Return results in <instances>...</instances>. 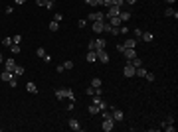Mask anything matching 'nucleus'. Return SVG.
I'll return each instance as SVG.
<instances>
[{
    "label": "nucleus",
    "mask_w": 178,
    "mask_h": 132,
    "mask_svg": "<svg viewBox=\"0 0 178 132\" xmlns=\"http://www.w3.org/2000/svg\"><path fill=\"white\" fill-rule=\"evenodd\" d=\"M97 59L101 63H109V55H107L105 49H97Z\"/></svg>",
    "instance_id": "obj_4"
},
{
    "label": "nucleus",
    "mask_w": 178,
    "mask_h": 132,
    "mask_svg": "<svg viewBox=\"0 0 178 132\" xmlns=\"http://www.w3.org/2000/svg\"><path fill=\"white\" fill-rule=\"evenodd\" d=\"M67 124H69V128H71V130H75V132L81 130V126H79V122L75 118H69V122H67Z\"/></svg>",
    "instance_id": "obj_10"
},
{
    "label": "nucleus",
    "mask_w": 178,
    "mask_h": 132,
    "mask_svg": "<svg viewBox=\"0 0 178 132\" xmlns=\"http://www.w3.org/2000/svg\"><path fill=\"white\" fill-rule=\"evenodd\" d=\"M123 46H125V49H129V47H135V46H137V40H135V38H129V40H127Z\"/></svg>",
    "instance_id": "obj_16"
},
{
    "label": "nucleus",
    "mask_w": 178,
    "mask_h": 132,
    "mask_svg": "<svg viewBox=\"0 0 178 132\" xmlns=\"http://www.w3.org/2000/svg\"><path fill=\"white\" fill-rule=\"evenodd\" d=\"M87 20L89 22H105V14L103 12H93L87 16Z\"/></svg>",
    "instance_id": "obj_1"
},
{
    "label": "nucleus",
    "mask_w": 178,
    "mask_h": 132,
    "mask_svg": "<svg viewBox=\"0 0 178 132\" xmlns=\"http://www.w3.org/2000/svg\"><path fill=\"white\" fill-rule=\"evenodd\" d=\"M164 122H166V124H174V116H172V114H170V116H166Z\"/></svg>",
    "instance_id": "obj_42"
},
{
    "label": "nucleus",
    "mask_w": 178,
    "mask_h": 132,
    "mask_svg": "<svg viewBox=\"0 0 178 132\" xmlns=\"http://www.w3.org/2000/svg\"><path fill=\"white\" fill-rule=\"evenodd\" d=\"M20 41H22V36H20V34H16V36H14V38H12V44H16V46H20Z\"/></svg>",
    "instance_id": "obj_25"
},
{
    "label": "nucleus",
    "mask_w": 178,
    "mask_h": 132,
    "mask_svg": "<svg viewBox=\"0 0 178 132\" xmlns=\"http://www.w3.org/2000/svg\"><path fill=\"white\" fill-rule=\"evenodd\" d=\"M50 2H53V0H50Z\"/></svg>",
    "instance_id": "obj_52"
},
{
    "label": "nucleus",
    "mask_w": 178,
    "mask_h": 132,
    "mask_svg": "<svg viewBox=\"0 0 178 132\" xmlns=\"http://www.w3.org/2000/svg\"><path fill=\"white\" fill-rule=\"evenodd\" d=\"M61 20H63V16H61V14H53V22H58V24H59Z\"/></svg>",
    "instance_id": "obj_38"
},
{
    "label": "nucleus",
    "mask_w": 178,
    "mask_h": 132,
    "mask_svg": "<svg viewBox=\"0 0 178 132\" xmlns=\"http://www.w3.org/2000/svg\"><path fill=\"white\" fill-rule=\"evenodd\" d=\"M8 85H10V87H14V89H16V85H18V79H16V75H14L12 79L8 81Z\"/></svg>",
    "instance_id": "obj_31"
},
{
    "label": "nucleus",
    "mask_w": 178,
    "mask_h": 132,
    "mask_svg": "<svg viewBox=\"0 0 178 132\" xmlns=\"http://www.w3.org/2000/svg\"><path fill=\"white\" fill-rule=\"evenodd\" d=\"M36 2H38V6H46L48 4V0H36Z\"/></svg>",
    "instance_id": "obj_46"
},
{
    "label": "nucleus",
    "mask_w": 178,
    "mask_h": 132,
    "mask_svg": "<svg viewBox=\"0 0 178 132\" xmlns=\"http://www.w3.org/2000/svg\"><path fill=\"white\" fill-rule=\"evenodd\" d=\"M58 30H59V24H58V22H50V32H58Z\"/></svg>",
    "instance_id": "obj_24"
},
{
    "label": "nucleus",
    "mask_w": 178,
    "mask_h": 132,
    "mask_svg": "<svg viewBox=\"0 0 178 132\" xmlns=\"http://www.w3.org/2000/svg\"><path fill=\"white\" fill-rule=\"evenodd\" d=\"M129 63H131L135 69H137V67H143V59H141V57H135V59H131Z\"/></svg>",
    "instance_id": "obj_17"
},
{
    "label": "nucleus",
    "mask_w": 178,
    "mask_h": 132,
    "mask_svg": "<svg viewBox=\"0 0 178 132\" xmlns=\"http://www.w3.org/2000/svg\"><path fill=\"white\" fill-rule=\"evenodd\" d=\"M87 61H89V63H93V61H97V51H93V49H89V51H87Z\"/></svg>",
    "instance_id": "obj_12"
},
{
    "label": "nucleus",
    "mask_w": 178,
    "mask_h": 132,
    "mask_svg": "<svg viewBox=\"0 0 178 132\" xmlns=\"http://www.w3.org/2000/svg\"><path fill=\"white\" fill-rule=\"evenodd\" d=\"M109 34H111V36H119V28L111 26V32H109Z\"/></svg>",
    "instance_id": "obj_41"
},
{
    "label": "nucleus",
    "mask_w": 178,
    "mask_h": 132,
    "mask_svg": "<svg viewBox=\"0 0 178 132\" xmlns=\"http://www.w3.org/2000/svg\"><path fill=\"white\" fill-rule=\"evenodd\" d=\"M131 16H133V14L129 12V10H127V12H125V10H121V12H119V18H121V22H129V20H131Z\"/></svg>",
    "instance_id": "obj_8"
},
{
    "label": "nucleus",
    "mask_w": 178,
    "mask_h": 132,
    "mask_svg": "<svg viewBox=\"0 0 178 132\" xmlns=\"http://www.w3.org/2000/svg\"><path fill=\"white\" fill-rule=\"evenodd\" d=\"M36 53H38V57H44L46 55V49L44 47H36Z\"/></svg>",
    "instance_id": "obj_28"
},
{
    "label": "nucleus",
    "mask_w": 178,
    "mask_h": 132,
    "mask_svg": "<svg viewBox=\"0 0 178 132\" xmlns=\"http://www.w3.org/2000/svg\"><path fill=\"white\" fill-rule=\"evenodd\" d=\"M97 49H105V40H103V38L95 40V51H97Z\"/></svg>",
    "instance_id": "obj_15"
},
{
    "label": "nucleus",
    "mask_w": 178,
    "mask_h": 132,
    "mask_svg": "<svg viewBox=\"0 0 178 132\" xmlns=\"http://www.w3.org/2000/svg\"><path fill=\"white\" fill-rule=\"evenodd\" d=\"M63 69H66V71L73 69V61H66V63H63Z\"/></svg>",
    "instance_id": "obj_33"
},
{
    "label": "nucleus",
    "mask_w": 178,
    "mask_h": 132,
    "mask_svg": "<svg viewBox=\"0 0 178 132\" xmlns=\"http://www.w3.org/2000/svg\"><path fill=\"white\" fill-rule=\"evenodd\" d=\"M152 38H154V36H152L151 32H143V38H141V40H145V41H152Z\"/></svg>",
    "instance_id": "obj_23"
},
{
    "label": "nucleus",
    "mask_w": 178,
    "mask_h": 132,
    "mask_svg": "<svg viewBox=\"0 0 178 132\" xmlns=\"http://www.w3.org/2000/svg\"><path fill=\"white\" fill-rule=\"evenodd\" d=\"M123 55L127 57V61H131V59H135V57H137V51H135V47H129V49H125V51H123Z\"/></svg>",
    "instance_id": "obj_5"
},
{
    "label": "nucleus",
    "mask_w": 178,
    "mask_h": 132,
    "mask_svg": "<svg viewBox=\"0 0 178 132\" xmlns=\"http://www.w3.org/2000/svg\"><path fill=\"white\" fill-rule=\"evenodd\" d=\"M99 111H105V108H109V106H107V103H105V101H101V103H99Z\"/></svg>",
    "instance_id": "obj_37"
},
{
    "label": "nucleus",
    "mask_w": 178,
    "mask_h": 132,
    "mask_svg": "<svg viewBox=\"0 0 178 132\" xmlns=\"http://www.w3.org/2000/svg\"><path fill=\"white\" fill-rule=\"evenodd\" d=\"M42 59L46 61V63H50V61H52V55H50V53H46V55H44V57H42Z\"/></svg>",
    "instance_id": "obj_43"
},
{
    "label": "nucleus",
    "mask_w": 178,
    "mask_h": 132,
    "mask_svg": "<svg viewBox=\"0 0 178 132\" xmlns=\"http://www.w3.org/2000/svg\"><path fill=\"white\" fill-rule=\"evenodd\" d=\"M89 49H93V51H95V40L89 41Z\"/></svg>",
    "instance_id": "obj_47"
},
{
    "label": "nucleus",
    "mask_w": 178,
    "mask_h": 132,
    "mask_svg": "<svg viewBox=\"0 0 178 132\" xmlns=\"http://www.w3.org/2000/svg\"><path fill=\"white\" fill-rule=\"evenodd\" d=\"M26 89H28V93H32V95H36V93H38V87L34 85L32 81H30V83H28V85H26Z\"/></svg>",
    "instance_id": "obj_20"
},
{
    "label": "nucleus",
    "mask_w": 178,
    "mask_h": 132,
    "mask_svg": "<svg viewBox=\"0 0 178 132\" xmlns=\"http://www.w3.org/2000/svg\"><path fill=\"white\" fill-rule=\"evenodd\" d=\"M101 112H103V120H107V118H113V116H111V112H109V111H101Z\"/></svg>",
    "instance_id": "obj_40"
},
{
    "label": "nucleus",
    "mask_w": 178,
    "mask_h": 132,
    "mask_svg": "<svg viewBox=\"0 0 178 132\" xmlns=\"http://www.w3.org/2000/svg\"><path fill=\"white\" fill-rule=\"evenodd\" d=\"M107 20H109V24H111V26H115V28H119V26H121V24H123L119 16H113V18H107Z\"/></svg>",
    "instance_id": "obj_11"
},
{
    "label": "nucleus",
    "mask_w": 178,
    "mask_h": 132,
    "mask_svg": "<svg viewBox=\"0 0 178 132\" xmlns=\"http://www.w3.org/2000/svg\"><path fill=\"white\" fill-rule=\"evenodd\" d=\"M55 99H58V101H63V99H66V93H63V89H58V91H55Z\"/></svg>",
    "instance_id": "obj_22"
},
{
    "label": "nucleus",
    "mask_w": 178,
    "mask_h": 132,
    "mask_svg": "<svg viewBox=\"0 0 178 132\" xmlns=\"http://www.w3.org/2000/svg\"><path fill=\"white\" fill-rule=\"evenodd\" d=\"M14 67H16V61H14L12 57L4 61V69H6V71H10V73H12V71H14Z\"/></svg>",
    "instance_id": "obj_7"
},
{
    "label": "nucleus",
    "mask_w": 178,
    "mask_h": 132,
    "mask_svg": "<svg viewBox=\"0 0 178 132\" xmlns=\"http://www.w3.org/2000/svg\"><path fill=\"white\" fill-rule=\"evenodd\" d=\"M91 87H93V89H97V87H101V79H97V77H95V79L91 81Z\"/></svg>",
    "instance_id": "obj_26"
},
{
    "label": "nucleus",
    "mask_w": 178,
    "mask_h": 132,
    "mask_svg": "<svg viewBox=\"0 0 178 132\" xmlns=\"http://www.w3.org/2000/svg\"><path fill=\"white\" fill-rule=\"evenodd\" d=\"M117 51L123 53V51H125V46H123V44H119V46H117Z\"/></svg>",
    "instance_id": "obj_45"
},
{
    "label": "nucleus",
    "mask_w": 178,
    "mask_h": 132,
    "mask_svg": "<svg viewBox=\"0 0 178 132\" xmlns=\"http://www.w3.org/2000/svg\"><path fill=\"white\" fill-rule=\"evenodd\" d=\"M123 4H125V0H113V6H119V8H123Z\"/></svg>",
    "instance_id": "obj_36"
},
{
    "label": "nucleus",
    "mask_w": 178,
    "mask_h": 132,
    "mask_svg": "<svg viewBox=\"0 0 178 132\" xmlns=\"http://www.w3.org/2000/svg\"><path fill=\"white\" fill-rule=\"evenodd\" d=\"M127 4H137V0H125Z\"/></svg>",
    "instance_id": "obj_48"
},
{
    "label": "nucleus",
    "mask_w": 178,
    "mask_h": 132,
    "mask_svg": "<svg viewBox=\"0 0 178 132\" xmlns=\"http://www.w3.org/2000/svg\"><path fill=\"white\" fill-rule=\"evenodd\" d=\"M0 63H4V57H2V53H0Z\"/></svg>",
    "instance_id": "obj_50"
},
{
    "label": "nucleus",
    "mask_w": 178,
    "mask_h": 132,
    "mask_svg": "<svg viewBox=\"0 0 178 132\" xmlns=\"http://www.w3.org/2000/svg\"><path fill=\"white\" fill-rule=\"evenodd\" d=\"M111 116H113V120H123V116H125V114H123V111H121V108L113 106V108H111Z\"/></svg>",
    "instance_id": "obj_3"
},
{
    "label": "nucleus",
    "mask_w": 178,
    "mask_h": 132,
    "mask_svg": "<svg viewBox=\"0 0 178 132\" xmlns=\"http://www.w3.org/2000/svg\"><path fill=\"white\" fill-rule=\"evenodd\" d=\"M85 2L89 6H99V4H101V0H85Z\"/></svg>",
    "instance_id": "obj_34"
},
{
    "label": "nucleus",
    "mask_w": 178,
    "mask_h": 132,
    "mask_svg": "<svg viewBox=\"0 0 178 132\" xmlns=\"http://www.w3.org/2000/svg\"><path fill=\"white\" fill-rule=\"evenodd\" d=\"M145 79L148 81V83H152V81H154V73H148V71H146V75H145Z\"/></svg>",
    "instance_id": "obj_32"
},
{
    "label": "nucleus",
    "mask_w": 178,
    "mask_h": 132,
    "mask_svg": "<svg viewBox=\"0 0 178 132\" xmlns=\"http://www.w3.org/2000/svg\"><path fill=\"white\" fill-rule=\"evenodd\" d=\"M14 2H16V4H18V6H20V4H24L26 0H14Z\"/></svg>",
    "instance_id": "obj_49"
},
{
    "label": "nucleus",
    "mask_w": 178,
    "mask_h": 132,
    "mask_svg": "<svg viewBox=\"0 0 178 132\" xmlns=\"http://www.w3.org/2000/svg\"><path fill=\"white\" fill-rule=\"evenodd\" d=\"M123 73H125V77H135V67L127 61V65H125V69H123Z\"/></svg>",
    "instance_id": "obj_6"
},
{
    "label": "nucleus",
    "mask_w": 178,
    "mask_h": 132,
    "mask_svg": "<svg viewBox=\"0 0 178 132\" xmlns=\"http://www.w3.org/2000/svg\"><path fill=\"white\" fill-rule=\"evenodd\" d=\"M63 93H66V99H69L71 103H75V95H73L71 89H63Z\"/></svg>",
    "instance_id": "obj_18"
},
{
    "label": "nucleus",
    "mask_w": 178,
    "mask_h": 132,
    "mask_svg": "<svg viewBox=\"0 0 178 132\" xmlns=\"http://www.w3.org/2000/svg\"><path fill=\"white\" fill-rule=\"evenodd\" d=\"M10 51H12V53H20V46L12 44V46H10Z\"/></svg>",
    "instance_id": "obj_35"
},
{
    "label": "nucleus",
    "mask_w": 178,
    "mask_h": 132,
    "mask_svg": "<svg viewBox=\"0 0 178 132\" xmlns=\"http://www.w3.org/2000/svg\"><path fill=\"white\" fill-rule=\"evenodd\" d=\"M2 46L10 47V46H12V38H4V40H2Z\"/></svg>",
    "instance_id": "obj_30"
},
{
    "label": "nucleus",
    "mask_w": 178,
    "mask_h": 132,
    "mask_svg": "<svg viewBox=\"0 0 178 132\" xmlns=\"http://www.w3.org/2000/svg\"><path fill=\"white\" fill-rule=\"evenodd\" d=\"M166 2H168V4H174V2H176V0H166Z\"/></svg>",
    "instance_id": "obj_51"
},
{
    "label": "nucleus",
    "mask_w": 178,
    "mask_h": 132,
    "mask_svg": "<svg viewBox=\"0 0 178 132\" xmlns=\"http://www.w3.org/2000/svg\"><path fill=\"white\" fill-rule=\"evenodd\" d=\"M97 112H99V106L97 105H91V106H89V114H97Z\"/></svg>",
    "instance_id": "obj_27"
},
{
    "label": "nucleus",
    "mask_w": 178,
    "mask_h": 132,
    "mask_svg": "<svg viewBox=\"0 0 178 132\" xmlns=\"http://www.w3.org/2000/svg\"><path fill=\"white\" fill-rule=\"evenodd\" d=\"M135 75H137V77H143V79H145L146 69H145V67H137V69H135Z\"/></svg>",
    "instance_id": "obj_19"
},
{
    "label": "nucleus",
    "mask_w": 178,
    "mask_h": 132,
    "mask_svg": "<svg viewBox=\"0 0 178 132\" xmlns=\"http://www.w3.org/2000/svg\"><path fill=\"white\" fill-rule=\"evenodd\" d=\"M87 95H91V97H93V95H95V89H93V87H87Z\"/></svg>",
    "instance_id": "obj_44"
},
{
    "label": "nucleus",
    "mask_w": 178,
    "mask_h": 132,
    "mask_svg": "<svg viewBox=\"0 0 178 132\" xmlns=\"http://www.w3.org/2000/svg\"><path fill=\"white\" fill-rule=\"evenodd\" d=\"M141 38H143V30H138V28H137V30H135V40H141Z\"/></svg>",
    "instance_id": "obj_29"
},
{
    "label": "nucleus",
    "mask_w": 178,
    "mask_h": 132,
    "mask_svg": "<svg viewBox=\"0 0 178 132\" xmlns=\"http://www.w3.org/2000/svg\"><path fill=\"white\" fill-rule=\"evenodd\" d=\"M93 32H95V34L103 32V22H93Z\"/></svg>",
    "instance_id": "obj_14"
},
{
    "label": "nucleus",
    "mask_w": 178,
    "mask_h": 132,
    "mask_svg": "<svg viewBox=\"0 0 178 132\" xmlns=\"http://www.w3.org/2000/svg\"><path fill=\"white\" fill-rule=\"evenodd\" d=\"M14 75H16V77H20V75H24V67H22V65H16V67H14Z\"/></svg>",
    "instance_id": "obj_21"
},
{
    "label": "nucleus",
    "mask_w": 178,
    "mask_h": 132,
    "mask_svg": "<svg viewBox=\"0 0 178 132\" xmlns=\"http://www.w3.org/2000/svg\"><path fill=\"white\" fill-rule=\"evenodd\" d=\"M164 16H170V18H174V20H176V18H178V12L174 10V8H166V10H164Z\"/></svg>",
    "instance_id": "obj_13"
},
{
    "label": "nucleus",
    "mask_w": 178,
    "mask_h": 132,
    "mask_svg": "<svg viewBox=\"0 0 178 132\" xmlns=\"http://www.w3.org/2000/svg\"><path fill=\"white\" fill-rule=\"evenodd\" d=\"M101 4L105 8H109V6H113V0H101Z\"/></svg>",
    "instance_id": "obj_39"
},
{
    "label": "nucleus",
    "mask_w": 178,
    "mask_h": 132,
    "mask_svg": "<svg viewBox=\"0 0 178 132\" xmlns=\"http://www.w3.org/2000/svg\"><path fill=\"white\" fill-rule=\"evenodd\" d=\"M12 77H14V73H10V71H6V69H4V71L0 73V81H6V83H8V81L12 79Z\"/></svg>",
    "instance_id": "obj_9"
},
{
    "label": "nucleus",
    "mask_w": 178,
    "mask_h": 132,
    "mask_svg": "<svg viewBox=\"0 0 178 132\" xmlns=\"http://www.w3.org/2000/svg\"><path fill=\"white\" fill-rule=\"evenodd\" d=\"M101 128L105 132H111L113 128H115V120L113 118H107V120H103V124H101Z\"/></svg>",
    "instance_id": "obj_2"
}]
</instances>
